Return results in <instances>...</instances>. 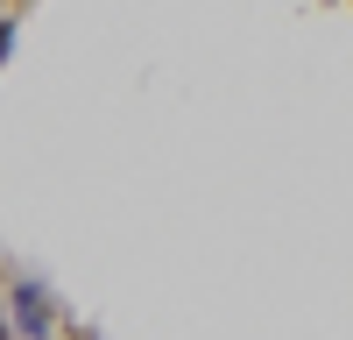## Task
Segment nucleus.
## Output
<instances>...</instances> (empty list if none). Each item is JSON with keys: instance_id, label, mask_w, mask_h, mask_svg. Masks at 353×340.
I'll return each instance as SVG.
<instances>
[{"instance_id": "obj_1", "label": "nucleus", "mask_w": 353, "mask_h": 340, "mask_svg": "<svg viewBox=\"0 0 353 340\" xmlns=\"http://www.w3.org/2000/svg\"><path fill=\"white\" fill-rule=\"evenodd\" d=\"M8 326H14V340H57V305L36 276H21L8 291Z\"/></svg>"}, {"instance_id": "obj_2", "label": "nucleus", "mask_w": 353, "mask_h": 340, "mask_svg": "<svg viewBox=\"0 0 353 340\" xmlns=\"http://www.w3.org/2000/svg\"><path fill=\"white\" fill-rule=\"evenodd\" d=\"M8 50H14V21L0 15V64H8Z\"/></svg>"}, {"instance_id": "obj_3", "label": "nucleus", "mask_w": 353, "mask_h": 340, "mask_svg": "<svg viewBox=\"0 0 353 340\" xmlns=\"http://www.w3.org/2000/svg\"><path fill=\"white\" fill-rule=\"evenodd\" d=\"M71 340H99V333H85V326H78V333H71Z\"/></svg>"}]
</instances>
